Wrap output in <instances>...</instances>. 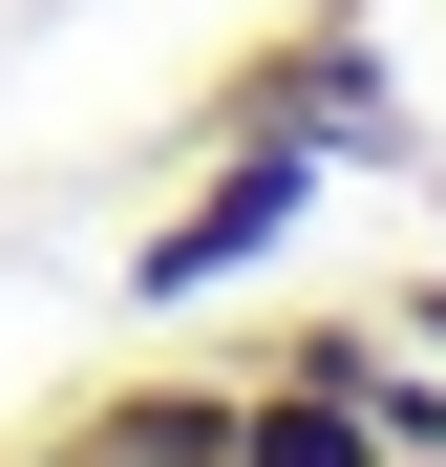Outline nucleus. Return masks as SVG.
I'll use <instances>...</instances> for the list:
<instances>
[{"instance_id":"nucleus-1","label":"nucleus","mask_w":446,"mask_h":467,"mask_svg":"<svg viewBox=\"0 0 446 467\" xmlns=\"http://www.w3.org/2000/svg\"><path fill=\"white\" fill-rule=\"evenodd\" d=\"M297 234H319V149L297 128H192V192L128 234V319H192V297L276 276Z\"/></svg>"},{"instance_id":"nucleus-4","label":"nucleus","mask_w":446,"mask_h":467,"mask_svg":"<svg viewBox=\"0 0 446 467\" xmlns=\"http://www.w3.org/2000/svg\"><path fill=\"white\" fill-rule=\"evenodd\" d=\"M234 467H383V425L297 361H234Z\"/></svg>"},{"instance_id":"nucleus-6","label":"nucleus","mask_w":446,"mask_h":467,"mask_svg":"<svg viewBox=\"0 0 446 467\" xmlns=\"http://www.w3.org/2000/svg\"><path fill=\"white\" fill-rule=\"evenodd\" d=\"M383 467H446V446H383Z\"/></svg>"},{"instance_id":"nucleus-2","label":"nucleus","mask_w":446,"mask_h":467,"mask_svg":"<svg viewBox=\"0 0 446 467\" xmlns=\"http://www.w3.org/2000/svg\"><path fill=\"white\" fill-rule=\"evenodd\" d=\"M213 128H297V149L340 171V149H404V86H383L361 22H297V43H255L234 86H213Z\"/></svg>"},{"instance_id":"nucleus-5","label":"nucleus","mask_w":446,"mask_h":467,"mask_svg":"<svg viewBox=\"0 0 446 467\" xmlns=\"http://www.w3.org/2000/svg\"><path fill=\"white\" fill-rule=\"evenodd\" d=\"M383 319H404V340H425V361H446V276H404V297H383Z\"/></svg>"},{"instance_id":"nucleus-3","label":"nucleus","mask_w":446,"mask_h":467,"mask_svg":"<svg viewBox=\"0 0 446 467\" xmlns=\"http://www.w3.org/2000/svg\"><path fill=\"white\" fill-rule=\"evenodd\" d=\"M64 446H107V467H234V382H86V404H64Z\"/></svg>"}]
</instances>
